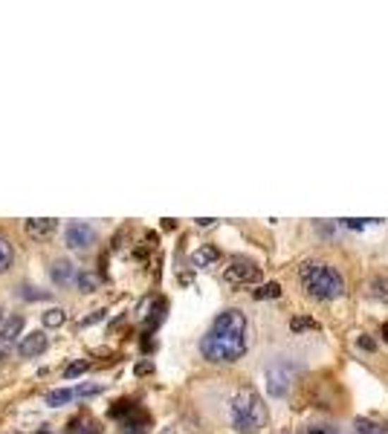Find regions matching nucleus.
I'll list each match as a JSON object with an SVG mask.
<instances>
[{
	"label": "nucleus",
	"mask_w": 388,
	"mask_h": 434,
	"mask_svg": "<svg viewBox=\"0 0 388 434\" xmlns=\"http://www.w3.org/2000/svg\"><path fill=\"white\" fill-rule=\"evenodd\" d=\"M246 350V316L241 310H224L209 333L200 339V354L209 362H235Z\"/></svg>",
	"instance_id": "1"
},
{
	"label": "nucleus",
	"mask_w": 388,
	"mask_h": 434,
	"mask_svg": "<svg viewBox=\"0 0 388 434\" xmlns=\"http://www.w3.org/2000/svg\"><path fill=\"white\" fill-rule=\"evenodd\" d=\"M298 281L304 292L322 298V302H334L345 292V278L339 275V269H334L325 261H304L298 266Z\"/></svg>",
	"instance_id": "2"
},
{
	"label": "nucleus",
	"mask_w": 388,
	"mask_h": 434,
	"mask_svg": "<svg viewBox=\"0 0 388 434\" xmlns=\"http://www.w3.org/2000/svg\"><path fill=\"white\" fill-rule=\"evenodd\" d=\"M229 417H232V426L238 431L255 434L267 426V405L253 388H243V391L235 394V399L229 405Z\"/></svg>",
	"instance_id": "3"
},
{
	"label": "nucleus",
	"mask_w": 388,
	"mask_h": 434,
	"mask_svg": "<svg viewBox=\"0 0 388 434\" xmlns=\"http://www.w3.org/2000/svg\"><path fill=\"white\" fill-rule=\"evenodd\" d=\"M293 385V368L287 362H272L267 368V391L269 397H284Z\"/></svg>",
	"instance_id": "4"
},
{
	"label": "nucleus",
	"mask_w": 388,
	"mask_h": 434,
	"mask_svg": "<svg viewBox=\"0 0 388 434\" xmlns=\"http://www.w3.org/2000/svg\"><path fill=\"white\" fill-rule=\"evenodd\" d=\"M224 275H226L229 284L243 287V284H255V281L261 278V269H258L253 261H246V258H232Z\"/></svg>",
	"instance_id": "5"
},
{
	"label": "nucleus",
	"mask_w": 388,
	"mask_h": 434,
	"mask_svg": "<svg viewBox=\"0 0 388 434\" xmlns=\"http://www.w3.org/2000/svg\"><path fill=\"white\" fill-rule=\"evenodd\" d=\"M64 243H67L70 249L85 252V249H90L93 243H96V232L87 223H70L67 232H64Z\"/></svg>",
	"instance_id": "6"
},
{
	"label": "nucleus",
	"mask_w": 388,
	"mask_h": 434,
	"mask_svg": "<svg viewBox=\"0 0 388 434\" xmlns=\"http://www.w3.org/2000/svg\"><path fill=\"white\" fill-rule=\"evenodd\" d=\"M47 345H49V336H47L44 330H32V333H26V336L18 342V354H20L23 359H35V356H41L44 350H47Z\"/></svg>",
	"instance_id": "7"
},
{
	"label": "nucleus",
	"mask_w": 388,
	"mask_h": 434,
	"mask_svg": "<svg viewBox=\"0 0 388 434\" xmlns=\"http://www.w3.org/2000/svg\"><path fill=\"white\" fill-rule=\"evenodd\" d=\"M23 229L35 240H47L49 235H55V229H59V221H52V217H32V221L23 223Z\"/></svg>",
	"instance_id": "8"
},
{
	"label": "nucleus",
	"mask_w": 388,
	"mask_h": 434,
	"mask_svg": "<svg viewBox=\"0 0 388 434\" xmlns=\"http://www.w3.org/2000/svg\"><path fill=\"white\" fill-rule=\"evenodd\" d=\"M49 275H52V281L59 284V287L75 284V278H78V273H75V264H73V261H67V258L55 261V264H52V269H49Z\"/></svg>",
	"instance_id": "9"
},
{
	"label": "nucleus",
	"mask_w": 388,
	"mask_h": 434,
	"mask_svg": "<svg viewBox=\"0 0 388 434\" xmlns=\"http://www.w3.org/2000/svg\"><path fill=\"white\" fill-rule=\"evenodd\" d=\"M0 339H4L9 347H12L15 342H20V339H23V318H20V316H12V318L4 324V330H0Z\"/></svg>",
	"instance_id": "10"
},
{
	"label": "nucleus",
	"mask_w": 388,
	"mask_h": 434,
	"mask_svg": "<svg viewBox=\"0 0 388 434\" xmlns=\"http://www.w3.org/2000/svg\"><path fill=\"white\" fill-rule=\"evenodd\" d=\"M217 258H220V252H217V247H200V249H194V255H191V264L194 266H200V269H206V266H212V264H217Z\"/></svg>",
	"instance_id": "11"
},
{
	"label": "nucleus",
	"mask_w": 388,
	"mask_h": 434,
	"mask_svg": "<svg viewBox=\"0 0 388 434\" xmlns=\"http://www.w3.org/2000/svg\"><path fill=\"white\" fill-rule=\"evenodd\" d=\"M70 434H99V423L87 414H81V417L70 420Z\"/></svg>",
	"instance_id": "12"
},
{
	"label": "nucleus",
	"mask_w": 388,
	"mask_h": 434,
	"mask_svg": "<svg viewBox=\"0 0 388 434\" xmlns=\"http://www.w3.org/2000/svg\"><path fill=\"white\" fill-rule=\"evenodd\" d=\"M368 295L374 298V302L388 304V275H377V278H371V284H368Z\"/></svg>",
	"instance_id": "13"
},
{
	"label": "nucleus",
	"mask_w": 388,
	"mask_h": 434,
	"mask_svg": "<svg viewBox=\"0 0 388 434\" xmlns=\"http://www.w3.org/2000/svg\"><path fill=\"white\" fill-rule=\"evenodd\" d=\"M353 431H356V434H388V426L374 423V420H368V417H356Z\"/></svg>",
	"instance_id": "14"
},
{
	"label": "nucleus",
	"mask_w": 388,
	"mask_h": 434,
	"mask_svg": "<svg viewBox=\"0 0 388 434\" xmlns=\"http://www.w3.org/2000/svg\"><path fill=\"white\" fill-rule=\"evenodd\" d=\"M145 428H148V417L140 414V411L131 414L128 420H122V431H125V434H143Z\"/></svg>",
	"instance_id": "15"
},
{
	"label": "nucleus",
	"mask_w": 388,
	"mask_h": 434,
	"mask_svg": "<svg viewBox=\"0 0 388 434\" xmlns=\"http://www.w3.org/2000/svg\"><path fill=\"white\" fill-rule=\"evenodd\" d=\"M73 397H75V391H73V388H59V391H49V394H47V405H49V409H61V405H67Z\"/></svg>",
	"instance_id": "16"
},
{
	"label": "nucleus",
	"mask_w": 388,
	"mask_h": 434,
	"mask_svg": "<svg viewBox=\"0 0 388 434\" xmlns=\"http://www.w3.org/2000/svg\"><path fill=\"white\" fill-rule=\"evenodd\" d=\"M290 330L293 333H304V330H319V321L310 316H293L290 318Z\"/></svg>",
	"instance_id": "17"
},
{
	"label": "nucleus",
	"mask_w": 388,
	"mask_h": 434,
	"mask_svg": "<svg viewBox=\"0 0 388 434\" xmlns=\"http://www.w3.org/2000/svg\"><path fill=\"white\" fill-rule=\"evenodd\" d=\"M12 261H15V249H12V243L0 235V273H6V269L12 266Z\"/></svg>",
	"instance_id": "18"
},
{
	"label": "nucleus",
	"mask_w": 388,
	"mask_h": 434,
	"mask_svg": "<svg viewBox=\"0 0 388 434\" xmlns=\"http://www.w3.org/2000/svg\"><path fill=\"white\" fill-rule=\"evenodd\" d=\"M64 321H67V313L61 307H49L44 313V328H61Z\"/></svg>",
	"instance_id": "19"
},
{
	"label": "nucleus",
	"mask_w": 388,
	"mask_h": 434,
	"mask_svg": "<svg viewBox=\"0 0 388 434\" xmlns=\"http://www.w3.org/2000/svg\"><path fill=\"white\" fill-rule=\"evenodd\" d=\"M131 414H136V405L131 402V399H119L116 405H114V409H110V417H116V420H128Z\"/></svg>",
	"instance_id": "20"
},
{
	"label": "nucleus",
	"mask_w": 388,
	"mask_h": 434,
	"mask_svg": "<svg viewBox=\"0 0 388 434\" xmlns=\"http://www.w3.org/2000/svg\"><path fill=\"white\" fill-rule=\"evenodd\" d=\"M75 287H78L81 292H96V290H99V278H96L93 273H78Z\"/></svg>",
	"instance_id": "21"
},
{
	"label": "nucleus",
	"mask_w": 388,
	"mask_h": 434,
	"mask_svg": "<svg viewBox=\"0 0 388 434\" xmlns=\"http://www.w3.org/2000/svg\"><path fill=\"white\" fill-rule=\"evenodd\" d=\"M279 295H281V287L275 284V281H269V284H264V287L255 290V298H279Z\"/></svg>",
	"instance_id": "22"
},
{
	"label": "nucleus",
	"mask_w": 388,
	"mask_h": 434,
	"mask_svg": "<svg viewBox=\"0 0 388 434\" xmlns=\"http://www.w3.org/2000/svg\"><path fill=\"white\" fill-rule=\"evenodd\" d=\"M87 371H90V362H87V359H81V362H73V365H67L64 376H67V379H75V376L87 373Z\"/></svg>",
	"instance_id": "23"
},
{
	"label": "nucleus",
	"mask_w": 388,
	"mask_h": 434,
	"mask_svg": "<svg viewBox=\"0 0 388 434\" xmlns=\"http://www.w3.org/2000/svg\"><path fill=\"white\" fill-rule=\"evenodd\" d=\"M20 298H26V302H44V298H49V292L35 290V287H20Z\"/></svg>",
	"instance_id": "24"
},
{
	"label": "nucleus",
	"mask_w": 388,
	"mask_h": 434,
	"mask_svg": "<svg viewBox=\"0 0 388 434\" xmlns=\"http://www.w3.org/2000/svg\"><path fill=\"white\" fill-rule=\"evenodd\" d=\"M104 388H102V383H93V385H78L75 388V397H96V394H102Z\"/></svg>",
	"instance_id": "25"
},
{
	"label": "nucleus",
	"mask_w": 388,
	"mask_h": 434,
	"mask_svg": "<svg viewBox=\"0 0 388 434\" xmlns=\"http://www.w3.org/2000/svg\"><path fill=\"white\" fill-rule=\"evenodd\" d=\"M104 316H107V310H93L90 316H85L78 321V328H90V324H96V321H104Z\"/></svg>",
	"instance_id": "26"
},
{
	"label": "nucleus",
	"mask_w": 388,
	"mask_h": 434,
	"mask_svg": "<svg viewBox=\"0 0 388 434\" xmlns=\"http://www.w3.org/2000/svg\"><path fill=\"white\" fill-rule=\"evenodd\" d=\"M368 223H377V221H359V217H345L342 221V226H348V229H365Z\"/></svg>",
	"instance_id": "27"
},
{
	"label": "nucleus",
	"mask_w": 388,
	"mask_h": 434,
	"mask_svg": "<svg viewBox=\"0 0 388 434\" xmlns=\"http://www.w3.org/2000/svg\"><path fill=\"white\" fill-rule=\"evenodd\" d=\"M301 434H334V428H327V426H310V428H304Z\"/></svg>",
	"instance_id": "28"
},
{
	"label": "nucleus",
	"mask_w": 388,
	"mask_h": 434,
	"mask_svg": "<svg viewBox=\"0 0 388 434\" xmlns=\"http://www.w3.org/2000/svg\"><path fill=\"white\" fill-rule=\"evenodd\" d=\"M359 347H363V350H374L377 345H374V339H368V336H359V342H356Z\"/></svg>",
	"instance_id": "29"
},
{
	"label": "nucleus",
	"mask_w": 388,
	"mask_h": 434,
	"mask_svg": "<svg viewBox=\"0 0 388 434\" xmlns=\"http://www.w3.org/2000/svg\"><path fill=\"white\" fill-rule=\"evenodd\" d=\"M9 350H12V347H9V345H6L4 339H0V362H4V359L9 356Z\"/></svg>",
	"instance_id": "30"
},
{
	"label": "nucleus",
	"mask_w": 388,
	"mask_h": 434,
	"mask_svg": "<svg viewBox=\"0 0 388 434\" xmlns=\"http://www.w3.org/2000/svg\"><path fill=\"white\" fill-rule=\"evenodd\" d=\"M151 368H154L151 362H140V365H136V373H148Z\"/></svg>",
	"instance_id": "31"
},
{
	"label": "nucleus",
	"mask_w": 388,
	"mask_h": 434,
	"mask_svg": "<svg viewBox=\"0 0 388 434\" xmlns=\"http://www.w3.org/2000/svg\"><path fill=\"white\" fill-rule=\"evenodd\" d=\"M212 223H214V217H200V221H198V226H203V229L212 226Z\"/></svg>",
	"instance_id": "32"
},
{
	"label": "nucleus",
	"mask_w": 388,
	"mask_h": 434,
	"mask_svg": "<svg viewBox=\"0 0 388 434\" xmlns=\"http://www.w3.org/2000/svg\"><path fill=\"white\" fill-rule=\"evenodd\" d=\"M382 336H385V342H388V321L382 324Z\"/></svg>",
	"instance_id": "33"
},
{
	"label": "nucleus",
	"mask_w": 388,
	"mask_h": 434,
	"mask_svg": "<svg viewBox=\"0 0 388 434\" xmlns=\"http://www.w3.org/2000/svg\"><path fill=\"white\" fill-rule=\"evenodd\" d=\"M0 321H4V307H0Z\"/></svg>",
	"instance_id": "34"
},
{
	"label": "nucleus",
	"mask_w": 388,
	"mask_h": 434,
	"mask_svg": "<svg viewBox=\"0 0 388 434\" xmlns=\"http://www.w3.org/2000/svg\"><path fill=\"white\" fill-rule=\"evenodd\" d=\"M38 434H52V431H38Z\"/></svg>",
	"instance_id": "35"
}]
</instances>
